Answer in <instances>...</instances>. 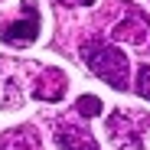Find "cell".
I'll return each instance as SVG.
<instances>
[{"mask_svg": "<svg viewBox=\"0 0 150 150\" xmlns=\"http://www.w3.org/2000/svg\"><path fill=\"white\" fill-rule=\"evenodd\" d=\"M82 59H85V65L98 75V79L108 82L111 88L124 91V88L131 85V82H127L131 62H127V56H124L114 42L98 39V36H95V39H85V42H82Z\"/></svg>", "mask_w": 150, "mask_h": 150, "instance_id": "6da1fadb", "label": "cell"}, {"mask_svg": "<svg viewBox=\"0 0 150 150\" xmlns=\"http://www.w3.org/2000/svg\"><path fill=\"white\" fill-rule=\"evenodd\" d=\"M150 131V114L144 111H114L108 114V137L114 150H144V137Z\"/></svg>", "mask_w": 150, "mask_h": 150, "instance_id": "7a4b0ae2", "label": "cell"}, {"mask_svg": "<svg viewBox=\"0 0 150 150\" xmlns=\"http://www.w3.org/2000/svg\"><path fill=\"white\" fill-rule=\"evenodd\" d=\"M147 30H150V20H147Z\"/></svg>", "mask_w": 150, "mask_h": 150, "instance_id": "9c48e42d", "label": "cell"}, {"mask_svg": "<svg viewBox=\"0 0 150 150\" xmlns=\"http://www.w3.org/2000/svg\"><path fill=\"white\" fill-rule=\"evenodd\" d=\"M39 26H42V16L36 0H23L13 16H0V39L7 46H30L36 42Z\"/></svg>", "mask_w": 150, "mask_h": 150, "instance_id": "3957f363", "label": "cell"}, {"mask_svg": "<svg viewBox=\"0 0 150 150\" xmlns=\"http://www.w3.org/2000/svg\"><path fill=\"white\" fill-rule=\"evenodd\" d=\"M75 111H79V117H95L101 111V101H98L95 95H82L79 101H75Z\"/></svg>", "mask_w": 150, "mask_h": 150, "instance_id": "52a82bcc", "label": "cell"}, {"mask_svg": "<svg viewBox=\"0 0 150 150\" xmlns=\"http://www.w3.org/2000/svg\"><path fill=\"white\" fill-rule=\"evenodd\" d=\"M0 150H42V144H39V134L30 124H23V127L7 131L0 137Z\"/></svg>", "mask_w": 150, "mask_h": 150, "instance_id": "8992f818", "label": "cell"}, {"mask_svg": "<svg viewBox=\"0 0 150 150\" xmlns=\"http://www.w3.org/2000/svg\"><path fill=\"white\" fill-rule=\"evenodd\" d=\"M65 85H69V79H65L62 69H42L36 85H33V95L39 101H62L65 98Z\"/></svg>", "mask_w": 150, "mask_h": 150, "instance_id": "5b68a950", "label": "cell"}, {"mask_svg": "<svg viewBox=\"0 0 150 150\" xmlns=\"http://www.w3.org/2000/svg\"><path fill=\"white\" fill-rule=\"evenodd\" d=\"M52 140L62 150H98L95 134L85 127L82 121H75V117H59L52 124Z\"/></svg>", "mask_w": 150, "mask_h": 150, "instance_id": "277c9868", "label": "cell"}, {"mask_svg": "<svg viewBox=\"0 0 150 150\" xmlns=\"http://www.w3.org/2000/svg\"><path fill=\"white\" fill-rule=\"evenodd\" d=\"M134 91L150 101V65H140V69H137V85H134Z\"/></svg>", "mask_w": 150, "mask_h": 150, "instance_id": "ba28073f", "label": "cell"}]
</instances>
